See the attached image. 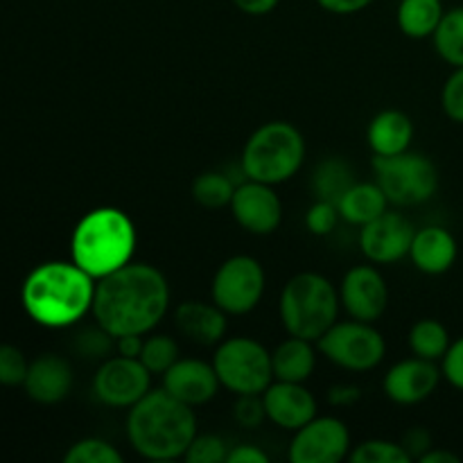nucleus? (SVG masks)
Listing matches in <instances>:
<instances>
[{"instance_id": "1", "label": "nucleus", "mask_w": 463, "mask_h": 463, "mask_svg": "<svg viewBox=\"0 0 463 463\" xmlns=\"http://www.w3.org/2000/svg\"><path fill=\"white\" fill-rule=\"evenodd\" d=\"M170 307L167 279L149 262H127L95 283V324L113 337L149 335Z\"/></svg>"}, {"instance_id": "2", "label": "nucleus", "mask_w": 463, "mask_h": 463, "mask_svg": "<svg viewBox=\"0 0 463 463\" xmlns=\"http://www.w3.org/2000/svg\"><path fill=\"white\" fill-rule=\"evenodd\" d=\"M95 283L98 280L72 260L43 262L23 283V307L43 328H68L93 310Z\"/></svg>"}, {"instance_id": "3", "label": "nucleus", "mask_w": 463, "mask_h": 463, "mask_svg": "<svg viewBox=\"0 0 463 463\" xmlns=\"http://www.w3.org/2000/svg\"><path fill=\"white\" fill-rule=\"evenodd\" d=\"M197 437L194 407L165 389H149L127 414V439L140 457L152 461L184 459Z\"/></svg>"}, {"instance_id": "4", "label": "nucleus", "mask_w": 463, "mask_h": 463, "mask_svg": "<svg viewBox=\"0 0 463 463\" xmlns=\"http://www.w3.org/2000/svg\"><path fill=\"white\" fill-rule=\"evenodd\" d=\"M134 249V222L125 211L113 206L86 213L71 235V260L95 280L131 262Z\"/></svg>"}, {"instance_id": "5", "label": "nucleus", "mask_w": 463, "mask_h": 463, "mask_svg": "<svg viewBox=\"0 0 463 463\" xmlns=\"http://www.w3.org/2000/svg\"><path fill=\"white\" fill-rule=\"evenodd\" d=\"M339 289L317 271H301L285 283L279 312L283 328L294 337L317 342L339 319Z\"/></svg>"}, {"instance_id": "6", "label": "nucleus", "mask_w": 463, "mask_h": 463, "mask_svg": "<svg viewBox=\"0 0 463 463\" xmlns=\"http://www.w3.org/2000/svg\"><path fill=\"white\" fill-rule=\"evenodd\" d=\"M306 161V140L301 131L285 120H271L258 127L244 143L242 175L247 179L279 185L292 179Z\"/></svg>"}, {"instance_id": "7", "label": "nucleus", "mask_w": 463, "mask_h": 463, "mask_svg": "<svg viewBox=\"0 0 463 463\" xmlns=\"http://www.w3.org/2000/svg\"><path fill=\"white\" fill-rule=\"evenodd\" d=\"M375 184L398 208L420 206L439 190V170L425 154L402 152L393 156H373Z\"/></svg>"}, {"instance_id": "8", "label": "nucleus", "mask_w": 463, "mask_h": 463, "mask_svg": "<svg viewBox=\"0 0 463 463\" xmlns=\"http://www.w3.org/2000/svg\"><path fill=\"white\" fill-rule=\"evenodd\" d=\"M213 366L222 387L235 396H262L274 383L271 353L251 337L222 339Z\"/></svg>"}, {"instance_id": "9", "label": "nucleus", "mask_w": 463, "mask_h": 463, "mask_svg": "<svg viewBox=\"0 0 463 463\" xmlns=\"http://www.w3.org/2000/svg\"><path fill=\"white\" fill-rule=\"evenodd\" d=\"M315 344L326 360L353 373L373 371L387 355L383 333L373 324L357 319L335 321Z\"/></svg>"}, {"instance_id": "10", "label": "nucleus", "mask_w": 463, "mask_h": 463, "mask_svg": "<svg viewBox=\"0 0 463 463\" xmlns=\"http://www.w3.org/2000/svg\"><path fill=\"white\" fill-rule=\"evenodd\" d=\"M265 294V269L251 256H233L213 276L211 298L226 315L242 317L256 310Z\"/></svg>"}, {"instance_id": "11", "label": "nucleus", "mask_w": 463, "mask_h": 463, "mask_svg": "<svg viewBox=\"0 0 463 463\" xmlns=\"http://www.w3.org/2000/svg\"><path fill=\"white\" fill-rule=\"evenodd\" d=\"M152 389V373L138 357L111 355L95 371L93 392L99 402L116 410H129Z\"/></svg>"}, {"instance_id": "12", "label": "nucleus", "mask_w": 463, "mask_h": 463, "mask_svg": "<svg viewBox=\"0 0 463 463\" xmlns=\"http://www.w3.org/2000/svg\"><path fill=\"white\" fill-rule=\"evenodd\" d=\"M351 432L335 416H315L298 428L289 443L292 463H339L351 455Z\"/></svg>"}, {"instance_id": "13", "label": "nucleus", "mask_w": 463, "mask_h": 463, "mask_svg": "<svg viewBox=\"0 0 463 463\" xmlns=\"http://www.w3.org/2000/svg\"><path fill=\"white\" fill-rule=\"evenodd\" d=\"M414 235V224L402 213L384 211L373 222L360 226V249L366 260L375 265H392L410 256Z\"/></svg>"}, {"instance_id": "14", "label": "nucleus", "mask_w": 463, "mask_h": 463, "mask_svg": "<svg viewBox=\"0 0 463 463\" xmlns=\"http://www.w3.org/2000/svg\"><path fill=\"white\" fill-rule=\"evenodd\" d=\"M231 213L235 222L251 235H269L283 222V203L274 185L247 179L235 185L231 199Z\"/></svg>"}, {"instance_id": "15", "label": "nucleus", "mask_w": 463, "mask_h": 463, "mask_svg": "<svg viewBox=\"0 0 463 463\" xmlns=\"http://www.w3.org/2000/svg\"><path fill=\"white\" fill-rule=\"evenodd\" d=\"M339 298L351 319L375 324L387 310L389 288L373 265H357L344 276Z\"/></svg>"}, {"instance_id": "16", "label": "nucleus", "mask_w": 463, "mask_h": 463, "mask_svg": "<svg viewBox=\"0 0 463 463\" xmlns=\"http://www.w3.org/2000/svg\"><path fill=\"white\" fill-rule=\"evenodd\" d=\"M443 373L437 362L423 357H410L387 371L383 380V389L387 398L396 405H416L423 402L437 392Z\"/></svg>"}, {"instance_id": "17", "label": "nucleus", "mask_w": 463, "mask_h": 463, "mask_svg": "<svg viewBox=\"0 0 463 463\" xmlns=\"http://www.w3.org/2000/svg\"><path fill=\"white\" fill-rule=\"evenodd\" d=\"M161 378L163 389L190 407L211 402L222 387L215 366L194 357H179Z\"/></svg>"}, {"instance_id": "18", "label": "nucleus", "mask_w": 463, "mask_h": 463, "mask_svg": "<svg viewBox=\"0 0 463 463\" xmlns=\"http://www.w3.org/2000/svg\"><path fill=\"white\" fill-rule=\"evenodd\" d=\"M267 419L280 430L297 432L317 416V401L303 383H283L274 380L262 393Z\"/></svg>"}, {"instance_id": "19", "label": "nucleus", "mask_w": 463, "mask_h": 463, "mask_svg": "<svg viewBox=\"0 0 463 463\" xmlns=\"http://www.w3.org/2000/svg\"><path fill=\"white\" fill-rule=\"evenodd\" d=\"M23 387H25L27 396L41 405L61 402L72 387L71 362L61 355H52V353L36 357L34 362H30Z\"/></svg>"}, {"instance_id": "20", "label": "nucleus", "mask_w": 463, "mask_h": 463, "mask_svg": "<svg viewBox=\"0 0 463 463\" xmlns=\"http://www.w3.org/2000/svg\"><path fill=\"white\" fill-rule=\"evenodd\" d=\"M226 317L229 315L215 303L184 301L175 310V326L184 337L199 346H217L229 328Z\"/></svg>"}, {"instance_id": "21", "label": "nucleus", "mask_w": 463, "mask_h": 463, "mask_svg": "<svg viewBox=\"0 0 463 463\" xmlns=\"http://www.w3.org/2000/svg\"><path fill=\"white\" fill-rule=\"evenodd\" d=\"M459 256L455 235L443 226H425L419 229L411 242L410 258L419 271L428 276H441L452 269Z\"/></svg>"}, {"instance_id": "22", "label": "nucleus", "mask_w": 463, "mask_h": 463, "mask_svg": "<svg viewBox=\"0 0 463 463\" xmlns=\"http://www.w3.org/2000/svg\"><path fill=\"white\" fill-rule=\"evenodd\" d=\"M414 138V122L398 109L380 111L366 129V140L373 156H393L410 149Z\"/></svg>"}, {"instance_id": "23", "label": "nucleus", "mask_w": 463, "mask_h": 463, "mask_svg": "<svg viewBox=\"0 0 463 463\" xmlns=\"http://www.w3.org/2000/svg\"><path fill=\"white\" fill-rule=\"evenodd\" d=\"M339 215L353 226H364L389 211V199L375 181H355L337 202Z\"/></svg>"}, {"instance_id": "24", "label": "nucleus", "mask_w": 463, "mask_h": 463, "mask_svg": "<svg viewBox=\"0 0 463 463\" xmlns=\"http://www.w3.org/2000/svg\"><path fill=\"white\" fill-rule=\"evenodd\" d=\"M315 342L307 339L294 337L289 335L285 342L276 346L271 353V366H274V380H283V383H306L317 366L315 355Z\"/></svg>"}, {"instance_id": "25", "label": "nucleus", "mask_w": 463, "mask_h": 463, "mask_svg": "<svg viewBox=\"0 0 463 463\" xmlns=\"http://www.w3.org/2000/svg\"><path fill=\"white\" fill-rule=\"evenodd\" d=\"M443 9L441 0H401L398 5V27L410 39H430L441 23Z\"/></svg>"}, {"instance_id": "26", "label": "nucleus", "mask_w": 463, "mask_h": 463, "mask_svg": "<svg viewBox=\"0 0 463 463\" xmlns=\"http://www.w3.org/2000/svg\"><path fill=\"white\" fill-rule=\"evenodd\" d=\"M407 344L410 351L416 357H423L430 362H441L443 355L450 348V333L446 326L437 319H420L411 326L410 335H407Z\"/></svg>"}, {"instance_id": "27", "label": "nucleus", "mask_w": 463, "mask_h": 463, "mask_svg": "<svg viewBox=\"0 0 463 463\" xmlns=\"http://www.w3.org/2000/svg\"><path fill=\"white\" fill-rule=\"evenodd\" d=\"M353 184H355V175L344 158H326L312 176V190H315L317 199H326L333 203H337Z\"/></svg>"}, {"instance_id": "28", "label": "nucleus", "mask_w": 463, "mask_h": 463, "mask_svg": "<svg viewBox=\"0 0 463 463\" xmlns=\"http://www.w3.org/2000/svg\"><path fill=\"white\" fill-rule=\"evenodd\" d=\"M434 50L450 66H463V7H455L443 14L437 32L432 36Z\"/></svg>"}, {"instance_id": "29", "label": "nucleus", "mask_w": 463, "mask_h": 463, "mask_svg": "<svg viewBox=\"0 0 463 463\" xmlns=\"http://www.w3.org/2000/svg\"><path fill=\"white\" fill-rule=\"evenodd\" d=\"M233 193L235 184L226 175H220V172H202V175L193 181L194 202L202 208H208V211L231 206Z\"/></svg>"}, {"instance_id": "30", "label": "nucleus", "mask_w": 463, "mask_h": 463, "mask_svg": "<svg viewBox=\"0 0 463 463\" xmlns=\"http://www.w3.org/2000/svg\"><path fill=\"white\" fill-rule=\"evenodd\" d=\"M140 362L152 375H163L176 360H179V344L170 335H149L143 342Z\"/></svg>"}, {"instance_id": "31", "label": "nucleus", "mask_w": 463, "mask_h": 463, "mask_svg": "<svg viewBox=\"0 0 463 463\" xmlns=\"http://www.w3.org/2000/svg\"><path fill=\"white\" fill-rule=\"evenodd\" d=\"M351 463H410L414 461L410 452L402 448V443L384 441V439H369L360 446L351 448L348 455Z\"/></svg>"}, {"instance_id": "32", "label": "nucleus", "mask_w": 463, "mask_h": 463, "mask_svg": "<svg viewBox=\"0 0 463 463\" xmlns=\"http://www.w3.org/2000/svg\"><path fill=\"white\" fill-rule=\"evenodd\" d=\"M66 463H120L122 455L104 439H81L63 455Z\"/></svg>"}, {"instance_id": "33", "label": "nucleus", "mask_w": 463, "mask_h": 463, "mask_svg": "<svg viewBox=\"0 0 463 463\" xmlns=\"http://www.w3.org/2000/svg\"><path fill=\"white\" fill-rule=\"evenodd\" d=\"M77 351L81 357L107 360L111 353H116V337L98 324L95 328H86L77 335Z\"/></svg>"}, {"instance_id": "34", "label": "nucleus", "mask_w": 463, "mask_h": 463, "mask_svg": "<svg viewBox=\"0 0 463 463\" xmlns=\"http://www.w3.org/2000/svg\"><path fill=\"white\" fill-rule=\"evenodd\" d=\"M229 446L215 434H197L185 450L184 459L188 463H226Z\"/></svg>"}, {"instance_id": "35", "label": "nucleus", "mask_w": 463, "mask_h": 463, "mask_svg": "<svg viewBox=\"0 0 463 463\" xmlns=\"http://www.w3.org/2000/svg\"><path fill=\"white\" fill-rule=\"evenodd\" d=\"M30 362L25 360L21 348L12 344H0V384L5 387H16L25 383Z\"/></svg>"}, {"instance_id": "36", "label": "nucleus", "mask_w": 463, "mask_h": 463, "mask_svg": "<svg viewBox=\"0 0 463 463\" xmlns=\"http://www.w3.org/2000/svg\"><path fill=\"white\" fill-rule=\"evenodd\" d=\"M339 220H342V215H339L337 203L326 202V199H317L306 213L307 231H310L312 235H321V238L333 233V231L337 229Z\"/></svg>"}, {"instance_id": "37", "label": "nucleus", "mask_w": 463, "mask_h": 463, "mask_svg": "<svg viewBox=\"0 0 463 463\" xmlns=\"http://www.w3.org/2000/svg\"><path fill=\"white\" fill-rule=\"evenodd\" d=\"M443 113L457 125H463V66L455 68L441 90Z\"/></svg>"}, {"instance_id": "38", "label": "nucleus", "mask_w": 463, "mask_h": 463, "mask_svg": "<svg viewBox=\"0 0 463 463\" xmlns=\"http://www.w3.org/2000/svg\"><path fill=\"white\" fill-rule=\"evenodd\" d=\"M233 419L235 423L242 425L247 430L260 428L262 420L267 419L265 402H262V396H235L233 405Z\"/></svg>"}, {"instance_id": "39", "label": "nucleus", "mask_w": 463, "mask_h": 463, "mask_svg": "<svg viewBox=\"0 0 463 463\" xmlns=\"http://www.w3.org/2000/svg\"><path fill=\"white\" fill-rule=\"evenodd\" d=\"M441 373L455 389L463 392V337L450 344L441 360Z\"/></svg>"}, {"instance_id": "40", "label": "nucleus", "mask_w": 463, "mask_h": 463, "mask_svg": "<svg viewBox=\"0 0 463 463\" xmlns=\"http://www.w3.org/2000/svg\"><path fill=\"white\" fill-rule=\"evenodd\" d=\"M402 448L410 452L411 459H420L425 452L434 448L432 434H430L425 428H411L410 432L405 434V439H402Z\"/></svg>"}, {"instance_id": "41", "label": "nucleus", "mask_w": 463, "mask_h": 463, "mask_svg": "<svg viewBox=\"0 0 463 463\" xmlns=\"http://www.w3.org/2000/svg\"><path fill=\"white\" fill-rule=\"evenodd\" d=\"M269 457L262 452L258 446H249V443H240V446L231 448L226 463H267Z\"/></svg>"}, {"instance_id": "42", "label": "nucleus", "mask_w": 463, "mask_h": 463, "mask_svg": "<svg viewBox=\"0 0 463 463\" xmlns=\"http://www.w3.org/2000/svg\"><path fill=\"white\" fill-rule=\"evenodd\" d=\"M321 9L330 14H339V16H348V14H357L373 5L375 0H317Z\"/></svg>"}, {"instance_id": "43", "label": "nucleus", "mask_w": 463, "mask_h": 463, "mask_svg": "<svg viewBox=\"0 0 463 463\" xmlns=\"http://www.w3.org/2000/svg\"><path fill=\"white\" fill-rule=\"evenodd\" d=\"M362 398V389L355 384H335L328 392V402L335 407H351Z\"/></svg>"}, {"instance_id": "44", "label": "nucleus", "mask_w": 463, "mask_h": 463, "mask_svg": "<svg viewBox=\"0 0 463 463\" xmlns=\"http://www.w3.org/2000/svg\"><path fill=\"white\" fill-rule=\"evenodd\" d=\"M279 3L280 0H233L235 7L240 12L249 14V16H267V14L279 7Z\"/></svg>"}, {"instance_id": "45", "label": "nucleus", "mask_w": 463, "mask_h": 463, "mask_svg": "<svg viewBox=\"0 0 463 463\" xmlns=\"http://www.w3.org/2000/svg\"><path fill=\"white\" fill-rule=\"evenodd\" d=\"M145 335H122V337H116V353L125 357H140V351H143Z\"/></svg>"}, {"instance_id": "46", "label": "nucleus", "mask_w": 463, "mask_h": 463, "mask_svg": "<svg viewBox=\"0 0 463 463\" xmlns=\"http://www.w3.org/2000/svg\"><path fill=\"white\" fill-rule=\"evenodd\" d=\"M420 463H459V455L450 450H439V448H432V450L425 452L419 459Z\"/></svg>"}]
</instances>
